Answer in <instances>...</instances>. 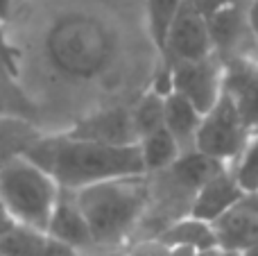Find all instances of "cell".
<instances>
[{
  "instance_id": "cell-1",
  "label": "cell",
  "mask_w": 258,
  "mask_h": 256,
  "mask_svg": "<svg viewBox=\"0 0 258 256\" xmlns=\"http://www.w3.org/2000/svg\"><path fill=\"white\" fill-rule=\"evenodd\" d=\"M23 154L50 172L59 188L68 190H80L116 177L145 175L138 143L111 145L80 139L68 132H54L39 134Z\"/></svg>"
},
{
  "instance_id": "cell-2",
  "label": "cell",
  "mask_w": 258,
  "mask_h": 256,
  "mask_svg": "<svg viewBox=\"0 0 258 256\" xmlns=\"http://www.w3.org/2000/svg\"><path fill=\"white\" fill-rule=\"evenodd\" d=\"M75 193L95 249L104 254L120 247L141 225L152 200V184L150 175H129L84 186Z\"/></svg>"
},
{
  "instance_id": "cell-3",
  "label": "cell",
  "mask_w": 258,
  "mask_h": 256,
  "mask_svg": "<svg viewBox=\"0 0 258 256\" xmlns=\"http://www.w3.org/2000/svg\"><path fill=\"white\" fill-rule=\"evenodd\" d=\"M48 61L57 71L63 73V77H93V73H100L104 63H109L111 41L109 34L95 18H89L84 14H71L61 16L57 25L48 32L45 39Z\"/></svg>"
},
{
  "instance_id": "cell-4",
  "label": "cell",
  "mask_w": 258,
  "mask_h": 256,
  "mask_svg": "<svg viewBox=\"0 0 258 256\" xmlns=\"http://www.w3.org/2000/svg\"><path fill=\"white\" fill-rule=\"evenodd\" d=\"M57 195L59 184L52 175L25 154L0 163V200L14 222L45 231Z\"/></svg>"
},
{
  "instance_id": "cell-5",
  "label": "cell",
  "mask_w": 258,
  "mask_h": 256,
  "mask_svg": "<svg viewBox=\"0 0 258 256\" xmlns=\"http://www.w3.org/2000/svg\"><path fill=\"white\" fill-rule=\"evenodd\" d=\"M251 136V127L245 122L236 100L222 91L215 104L202 113V122L197 130L195 150L206 157H213L231 166Z\"/></svg>"
},
{
  "instance_id": "cell-6",
  "label": "cell",
  "mask_w": 258,
  "mask_h": 256,
  "mask_svg": "<svg viewBox=\"0 0 258 256\" xmlns=\"http://www.w3.org/2000/svg\"><path fill=\"white\" fill-rule=\"evenodd\" d=\"M172 73V93L186 98L197 111H209L224 91V61L215 52L200 59L165 61Z\"/></svg>"
},
{
  "instance_id": "cell-7",
  "label": "cell",
  "mask_w": 258,
  "mask_h": 256,
  "mask_svg": "<svg viewBox=\"0 0 258 256\" xmlns=\"http://www.w3.org/2000/svg\"><path fill=\"white\" fill-rule=\"evenodd\" d=\"M213 52V41L209 34V25L195 0H183L177 12L172 27H170L165 48L161 52L163 61H179V59H200Z\"/></svg>"
},
{
  "instance_id": "cell-8",
  "label": "cell",
  "mask_w": 258,
  "mask_h": 256,
  "mask_svg": "<svg viewBox=\"0 0 258 256\" xmlns=\"http://www.w3.org/2000/svg\"><path fill=\"white\" fill-rule=\"evenodd\" d=\"M206 25H209L211 41H213V52L222 61L249 54L247 43L254 45V36H251L249 21H247V7H242L240 0L227 3L224 7L209 14Z\"/></svg>"
},
{
  "instance_id": "cell-9",
  "label": "cell",
  "mask_w": 258,
  "mask_h": 256,
  "mask_svg": "<svg viewBox=\"0 0 258 256\" xmlns=\"http://www.w3.org/2000/svg\"><path fill=\"white\" fill-rule=\"evenodd\" d=\"M50 236L59 243H63L66 247H71L73 252H77L80 256H95L93 236H91L89 222H86L82 207L77 202V193L68 188H59L57 202L54 209L50 213L48 227H45Z\"/></svg>"
},
{
  "instance_id": "cell-10",
  "label": "cell",
  "mask_w": 258,
  "mask_h": 256,
  "mask_svg": "<svg viewBox=\"0 0 258 256\" xmlns=\"http://www.w3.org/2000/svg\"><path fill=\"white\" fill-rule=\"evenodd\" d=\"M245 198L247 195L236 181V177H233L231 166H224L222 170H218L213 177H209L195 190V195L190 198L188 213L213 225L218 218H222L229 209H233Z\"/></svg>"
},
{
  "instance_id": "cell-11",
  "label": "cell",
  "mask_w": 258,
  "mask_h": 256,
  "mask_svg": "<svg viewBox=\"0 0 258 256\" xmlns=\"http://www.w3.org/2000/svg\"><path fill=\"white\" fill-rule=\"evenodd\" d=\"M224 91L236 100L245 122L254 130L258 125V54L224 61Z\"/></svg>"
},
{
  "instance_id": "cell-12",
  "label": "cell",
  "mask_w": 258,
  "mask_h": 256,
  "mask_svg": "<svg viewBox=\"0 0 258 256\" xmlns=\"http://www.w3.org/2000/svg\"><path fill=\"white\" fill-rule=\"evenodd\" d=\"M66 132L73 136H80V139H91V141L111 143V145L138 143L136 132H134V125H132V113H129V109H122V107L91 111L89 116L77 120Z\"/></svg>"
},
{
  "instance_id": "cell-13",
  "label": "cell",
  "mask_w": 258,
  "mask_h": 256,
  "mask_svg": "<svg viewBox=\"0 0 258 256\" xmlns=\"http://www.w3.org/2000/svg\"><path fill=\"white\" fill-rule=\"evenodd\" d=\"M218 245L222 249H247L258 243V207L247 195L213 222Z\"/></svg>"
},
{
  "instance_id": "cell-14",
  "label": "cell",
  "mask_w": 258,
  "mask_h": 256,
  "mask_svg": "<svg viewBox=\"0 0 258 256\" xmlns=\"http://www.w3.org/2000/svg\"><path fill=\"white\" fill-rule=\"evenodd\" d=\"M0 252L5 256H80L63 243L54 240L48 231L18 222L0 231Z\"/></svg>"
},
{
  "instance_id": "cell-15",
  "label": "cell",
  "mask_w": 258,
  "mask_h": 256,
  "mask_svg": "<svg viewBox=\"0 0 258 256\" xmlns=\"http://www.w3.org/2000/svg\"><path fill=\"white\" fill-rule=\"evenodd\" d=\"M202 122V111H197L186 98L179 93H168L163 102V125L174 136L181 152L195 150L197 130Z\"/></svg>"
},
{
  "instance_id": "cell-16",
  "label": "cell",
  "mask_w": 258,
  "mask_h": 256,
  "mask_svg": "<svg viewBox=\"0 0 258 256\" xmlns=\"http://www.w3.org/2000/svg\"><path fill=\"white\" fill-rule=\"evenodd\" d=\"M154 238H159L161 243H165L168 247L183 245V247H192V249H197V252H200V249H209V247H220L213 225L190 216V213L170 220Z\"/></svg>"
},
{
  "instance_id": "cell-17",
  "label": "cell",
  "mask_w": 258,
  "mask_h": 256,
  "mask_svg": "<svg viewBox=\"0 0 258 256\" xmlns=\"http://www.w3.org/2000/svg\"><path fill=\"white\" fill-rule=\"evenodd\" d=\"M138 148H141L145 175H159V172L168 170L179 159V154H181L177 141L165 130V125L150 132V134L141 136V139H138Z\"/></svg>"
},
{
  "instance_id": "cell-18",
  "label": "cell",
  "mask_w": 258,
  "mask_h": 256,
  "mask_svg": "<svg viewBox=\"0 0 258 256\" xmlns=\"http://www.w3.org/2000/svg\"><path fill=\"white\" fill-rule=\"evenodd\" d=\"M183 0H145V16H147V30H150L152 43L156 45L159 54L163 52L165 41H168L170 27H172L177 12Z\"/></svg>"
},
{
  "instance_id": "cell-19",
  "label": "cell",
  "mask_w": 258,
  "mask_h": 256,
  "mask_svg": "<svg viewBox=\"0 0 258 256\" xmlns=\"http://www.w3.org/2000/svg\"><path fill=\"white\" fill-rule=\"evenodd\" d=\"M163 102H165V95H161V93H156L154 89H150L147 93H143L141 98L136 100V104H134L132 109H129L134 132H136V141L141 139V136L163 127Z\"/></svg>"
},
{
  "instance_id": "cell-20",
  "label": "cell",
  "mask_w": 258,
  "mask_h": 256,
  "mask_svg": "<svg viewBox=\"0 0 258 256\" xmlns=\"http://www.w3.org/2000/svg\"><path fill=\"white\" fill-rule=\"evenodd\" d=\"M231 170L245 195H258V132H251L245 148L233 159Z\"/></svg>"
},
{
  "instance_id": "cell-21",
  "label": "cell",
  "mask_w": 258,
  "mask_h": 256,
  "mask_svg": "<svg viewBox=\"0 0 258 256\" xmlns=\"http://www.w3.org/2000/svg\"><path fill=\"white\" fill-rule=\"evenodd\" d=\"M127 256H170V247L165 243H161L159 238H147L134 245L127 252Z\"/></svg>"
},
{
  "instance_id": "cell-22",
  "label": "cell",
  "mask_w": 258,
  "mask_h": 256,
  "mask_svg": "<svg viewBox=\"0 0 258 256\" xmlns=\"http://www.w3.org/2000/svg\"><path fill=\"white\" fill-rule=\"evenodd\" d=\"M247 21H249L251 36H254V45L258 48V0H249L247 5Z\"/></svg>"
},
{
  "instance_id": "cell-23",
  "label": "cell",
  "mask_w": 258,
  "mask_h": 256,
  "mask_svg": "<svg viewBox=\"0 0 258 256\" xmlns=\"http://www.w3.org/2000/svg\"><path fill=\"white\" fill-rule=\"evenodd\" d=\"M21 3L23 0H0V21H5V18H7Z\"/></svg>"
},
{
  "instance_id": "cell-24",
  "label": "cell",
  "mask_w": 258,
  "mask_h": 256,
  "mask_svg": "<svg viewBox=\"0 0 258 256\" xmlns=\"http://www.w3.org/2000/svg\"><path fill=\"white\" fill-rule=\"evenodd\" d=\"M9 225H14V220L9 218V213H7V209H5V204H3V200H0V231H5Z\"/></svg>"
},
{
  "instance_id": "cell-25",
  "label": "cell",
  "mask_w": 258,
  "mask_h": 256,
  "mask_svg": "<svg viewBox=\"0 0 258 256\" xmlns=\"http://www.w3.org/2000/svg\"><path fill=\"white\" fill-rule=\"evenodd\" d=\"M170 256H197V249L177 245V247H170Z\"/></svg>"
},
{
  "instance_id": "cell-26",
  "label": "cell",
  "mask_w": 258,
  "mask_h": 256,
  "mask_svg": "<svg viewBox=\"0 0 258 256\" xmlns=\"http://www.w3.org/2000/svg\"><path fill=\"white\" fill-rule=\"evenodd\" d=\"M197 256H222V247H209V249H200Z\"/></svg>"
},
{
  "instance_id": "cell-27",
  "label": "cell",
  "mask_w": 258,
  "mask_h": 256,
  "mask_svg": "<svg viewBox=\"0 0 258 256\" xmlns=\"http://www.w3.org/2000/svg\"><path fill=\"white\" fill-rule=\"evenodd\" d=\"M222 256H245L242 249H222Z\"/></svg>"
},
{
  "instance_id": "cell-28",
  "label": "cell",
  "mask_w": 258,
  "mask_h": 256,
  "mask_svg": "<svg viewBox=\"0 0 258 256\" xmlns=\"http://www.w3.org/2000/svg\"><path fill=\"white\" fill-rule=\"evenodd\" d=\"M245 252V256H258V243H254L251 247H247V249H242Z\"/></svg>"
},
{
  "instance_id": "cell-29",
  "label": "cell",
  "mask_w": 258,
  "mask_h": 256,
  "mask_svg": "<svg viewBox=\"0 0 258 256\" xmlns=\"http://www.w3.org/2000/svg\"><path fill=\"white\" fill-rule=\"evenodd\" d=\"M251 132H258V125H256V127H254V130H251Z\"/></svg>"
},
{
  "instance_id": "cell-30",
  "label": "cell",
  "mask_w": 258,
  "mask_h": 256,
  "mask_svg": "<svg viewBox=\"0 0 258 256\" xmlns=\"http://www.w3.org/2000/svg\"><path fill=\"white\" fill-rule=\"evenodd\" d=\"M0 256H5V254H3V252H0Z\"/></svg>"
}]
</instances>
